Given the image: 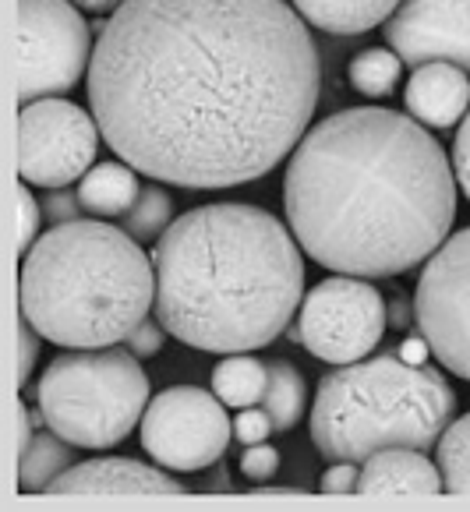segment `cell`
Here are the masks:
<instances>
[{
  "mask_svg": "<svg viewBox=\"0 0 470 512\" xmlns=\"http://www.w3.org/2000/svg\"><path fill=\"white\" fill-rule=\"evenodd\" d=\"M99 124L61 96L18 110V174L36 188H68L85 177L99 149Z\"/></svg>",
  "mask_w": 470,
  "mask_h": 512,
  "instance_id": "30bf717a",
  "label": "cell"
},
{
  "mask_svg": "<svg viewBox=\"0 0 470 512\" xmlns=\"http://www.w3.org/2000/svg\"><path fill=\"white\" fill-rule=\"evenodd\" d=\"M273 417L266 414V407H244L241 417L234 421V438L244 445H258L273 435Z\"/></svg>",
  "mask_w": 470,
  "mask_h": 512,
  "instance_id": "d4e9b609",
  "label": "cell"
},
{
  "mask_svg": "<svg viewBox=\"0 0 470 512\" xmlns=\"http://www.w3.org/2000/svg\"><path fill=\"white\" fill-rule=\"evenodd\" d=\"M400 68H403V61L396 57V50H386V46H368V50H361L354 61H350L347 75H350V85H354L361 96L382 99L396 89V82H400Z\"/></svg>",
  "mask_w": 470,
  "mask_h": 512,
  "instance_id": "44dd1931",
  "label": "cell"
},
{
  "mask_svg": "<svg viewBox=\"0 0 470 512\" xmlns=\"http://www.w3.org/2000/svg\"><path fill=\"white\" fill-rule=\"evenodd\" d=\"M403 103L414 121H421L425 128H453L463 113L470 110V82L467 71L456 64H421L414 68Z\"/></svg>",
  "mask_w": 470,
  "mask_h": 512,
  "instance_id": "5bb4252c",
  "label": "cell"
},
{
  "mask_svg": "<svg viewBox=\"0 0 470 512\" xmlns=\"http://www.w3.org/2000/svg\"><path fill=\"white\" fill-rule=\"evenodd\" d=\"M54 495H184L181 481L135 460H92L50 484Z\"/></svg>",
  "mask_w": 470,
  "mask_h": 512,
  "instance_id": "4fadbf2b",
  "label": "cell"
},
{
  "mask_svg": "<svg viewBox=\"0 0 470 512\" xmlns=\"http://www.w3.org/2000/svg\"><path fill=\"white\" fill-rule=\"evenodd\" d=\"M227 403L198 385L160 392L142 414V449L167 470H205L220 463L234 435Z\"/></svg>",
  "mask_w": 470,
  "mask_h": 512,
  "instance_id": "9c48e42d",
  "label": "cell"
},
{
  "mask_svg": "<svg viewBox=\"0 0 470 512\" xmlns=\"http://www.w3.org/2000/svg\"><path fill=\"white\" fill-rule=\"evenodd\" d=\"M39 357V329L29 318H18V385L29 382V371Z\"/></svg>",
  "mask_w": 470,
  "mask_h": 512,
  "instance_id": "83f0119b",
  "label": "cell"
},
{
  "mask_svg": "<svg viewBox=\"0 0 470 512\" xmlns=\"http://www.w3.org/2000/svg\"><path fill=\"white\" fill-rule=\"evenodd\" d=\"M156 318L205 354L269 347L304 294L297 237L255 205H202L167 226L152 251Z\"/></svg>",
  "mask_w": 470,
  "mask_h": 512,
  "instance_id": "3957f363",
  "label": "cell"
},
{
  "mask_svg": "<svg viewBox=\"0 0 470 512\" xmlns=\"http://www.w3.org/2000/svg\"><path fill=\"white\" fill-rule=\"evenodd\" d=\"M269 385L262 396V407L273 417L276 431H290L294 424H301L304 407H308V385H304L301 371L290 361H269Z\"/></svg>",
  "mask_w": 470,
  "mask_h": 512,
  "instance_id": "d6986e66",
  "label": "cell"
},
{
  "mask_svg": "<svg viewBox=\"0 0 470 512\" xmlns=\"http://www.w3.org/2000/svg\"><path fill=\"white\" fill-rule=\"evenodd\" d=\"M170 216H174V198L163 188H142L128 212H124V230L135 237L138 244L160 241L167 234Z\"/></svg>",
  "mask_w": 470,
  "mask_h": 512,
  "instance_id": "603a6c76",
  "label": "cell"
},
{
  "mask_svg": "<svg viewBox=\"0 0 470 512\" xmlns=\"http://www.w3.org/2000/svg\"><path fill=\"white\" fill-rule=\"evenodd\" d=\"M142 195L135 177V166L128 163H99L78 184V198L96 216H124Z\"/></svg>",
  "mask_w": 470,
  "mask_h": 512,
  "instance_id": "e0dca14e",
  "label": "cell"
},
{
  "mask_svg": "<svg viewBox=\"0 0 470 512\" xmlns=\"http://www.w3.org/2000/svg\"><path fill=\"white\" fill-rule=\"evenodd\" d=\"M280 470V452L273 445H248V452L241 456V474L248 481H269Z\"/></svg>",
  "mask_w": 470,
  "mask_h": 512,
  "instance_id": "484cf974",
  "label": "cell"
},
{
  "mask_svg": "<svg viewBox=\"0 0 470 512\" xmlns=\"http://www.w3.org/2000/svg\"><path fill=\"white\" fill-rule=\"evenodd\" d=\"M456 392L400 354L340 364L311 407V442L326 460L364 463L382 449H428L453 424Z\"/></svg>",
  "mask_w": 470,
  "mask_h": 512,
  "instance_id": "5b68a950",
  "label": "cell"
},
{
  "mask_svg": "<svg viewBox=\"0 0 470 512\" xmlns=\"http://www.w3.org/2000/svg\"><path fill=\"white\" fill-rule=\"evenodd\" d=\"M258 495H297L294 488H258Z\"/></svg>",
  "mask_w": 470,
  "mask_h": 512,
  "instance_id": "d590c367",
  "label": "cell"
},
{
  "mask_svg": "<svg viewBox=\"0 0 470 512\" xmlns=\"http://www.w3.org/2000/svg\"><path fill=\"white\" fill-rule=\"evenodd\" d=\"M39 216H43V209L32 198L29 184H22L18 188V255H29L32 241L39 234Z\"/></svg>",
  "mask_w": 470,
  "mask_h": 512,
  "instance_id": "cb8c5ba5",
  "label": "cell"
},
{
  "mask_svg": "<svg viewBox=\"0 0 470 512\" xmlns=\"http://www.w3.org/2000/svg\"><path fill=\"white\" fill-rule=\"evenodd\" d=\"M32 421H36V417H29V407L18 403V456L29 452V445H32Z\"/></svg>",
  "mask_w": 470,
  "mask_h": 512,
  "instance_id": "d6a6232c",
  "label": "cell"
},
{
  "mask_svg": "<svg viewBox=\"0 0 470 512\" xmlns=\"http://www.w3.org/2000/svg\"><path fill=\"white\" fill-rule=\"evenodd\" d=\"M357 481H361V470H357L350 460H340L336 467L326 470L322 491H326V495H347V491H357Z\"/></svg>",
  "mask_w": 470,
  "mask_h": 512,
  "instance_id": "4dcf8cb0",
  "label": "cell"
},
{
  "mask_svg": "<svg viewBox=\"0 0 470 512\" xmlns=\"http://www.w3.org/2000/svg\"><path fill=\"white\" fill-rule=\"evenodd\" d=\"M283 198L304 255L364 279L432 258L456 219L446 149L421 121L379 106L315 124L290 156Z\"/></svg>",
  "mask_w": 470,
  "mask_h": 512,
  "instance_id": "7a4b0ae2",
  "label": "cell"
},
{
  "mask_svg": "<svg viewBox=\"0 0 470 512\" xmlns=\"http://www.w3.org/2000/svg\"><path fill=\"white\" fill-rule=\"evenodd\" d=\"M18 463H22V467H18L22 491H50V484L71 470V442H64L57 431L36 435L29 452L18 456Z\"/></svg>",
  "mask_w": 470,
  "mask_h": 512,
  "instance_id": "ffe728a7",
  "label": "cell"
},
{
  "mask_svg": "<svg viewBox=\"0 0 470 512\" xmlns=\"http://www.w3.org/2000/svg\"><path fill=\"white\" fill-rule=\"evenodd\" d=\"M128 350L135 357H156L163 350V322L156 318H142V322L131 329V336H128Z\"/></svg>",
  "mask_w": 470,
  "mask_h": 512,
  "instance_id": "4316f807",
  "label": "cell"
},
{
  "mask_svg": "<svg viewBox=\"0 0 470 512\" xmlns=\"http://www.w3.org/2000/svg\"><path fill=\"white\" fill-rule=\"evenodd\" d=\"M75 8H85V11H117L124 0H71Z\"/></svg>",
  "mask_w": 470,
  "mask_h": 512,
  "instance_id": "e575fe53",
  "label": "cell"
},
{
  "mask_svg": "<svg viewBox=\"0 0 470 512\" xmlns=\"http://www.w3.org/2000/svg\"><path fill=\"white\" fill-rule=\"evenodd\" d=\"M439 470L449 495H470V414H463L442 431Z\"/></svg>",
  "mask_w": 470,
  "mask_h": 512,
  "instance_id": "7402d4cb",
  "label": "cell"
},
{
  "mask_svg": "<svg viewBox=\"0 0 470 512\" xmlns=\"http://www.w3.org/2000/svg\"><path fill=\"white\" fill-rule=\"evenodd\" d=\"M78 209H85L82 198L71 195V191H64V188H54L50 195H46V202H43L46 219H50L54 226H57V223H71V219H78Z\"/></svg>",
  "mask_w": 470,
  "mask_h": 512,
  "instance_id": "f546056e",
  "label": "cell"
},
{
  "mask_svg": "<svg viewBox=\"0 0 470 512\" xmlns=\"http://www.w3.org/2000/svg\"><path fill=\"white\" fill-rule=\"evenodd\" d=\"M400 0H294V11L315 29L333 36H361V32L386 25Z\"/></svg>",
  "mask_w": 470,
  "mask_h": 512,
  "instance_id": "2e32d148",
  "label": "cell"
},
{
  "mask_svg": "<svg viewBox=\"0 0 470 512\" xmlns=\"http://www.w3.org/2000/svg\"><path fill=\"white\" fill-rule=\"evenodd\" d=\"M319 50L283 0H124L99 25L89 103L103 142L177 188H234L297 149Z\"/></svg>",
  "mask_w": 470,
  "mask_h": 512,
  "instance_id": "6da1fadb",
  "label": "cell"
},
{
  "mask_svg": "<svg viewBox=\"0 0 470 512\" xmlns=\"http://www.w3.org/2000/svg\"><path fill=\"white\" fill-rule=\"evenodd\" d=\"M453 174H456V184L463 188V195L470 198V113H463L460 131H456V142H453Z\"/></svg>",
  "mask_w": 470,
  "mask_h": 512,
  "instance_id": "f1b7e54d",
  "label": "cell"
},
{
  "mask_svg": "<svg viewBox=\"0 0 470 512\" xmlns=\"http://www.w3.org/2000/svg\"><path fill=\"white\" fill-rule=\"evenodd\" d=\"M361 495H439L446 491L442 470L421 449H382L361 463Z\"/></svg>",
  "mask_w": 470,
  "mask_h": 512,
  "instance_id": "9a60e30c",
  "label": "cell"
},
{
  "mask_svg": "<svg viewBox=\"0 0 470 512\" xmlns=\"http://www.w3.org/2000/svg\"><path fill=\"white\" fill-rule=\"evenodd\" d=\"M18 301L57 347H117L156 304V265L124 226L71 219L29 248Z\"/></svg>",
  "mask_w": 470,
  "mask_h": 512,
  "instance_id": "277c9868",
  "label": "cell"
},
{
  "mask_svg": "<svg viewBox=\"0 0 470 512\" xmlns=\"http://www.w3.org/2000/svg\"><path fill=\"white\" fill-rule=\"evenodd\" d=\"M92 36L71 0H18V99L64 96L92 64Z\"/></svg>",
  "mask_w": 470,
  "mask_h": 512,
  "instance_id": "52a82bcc",
  "label": "cell"
},
{
  "mask_svg": "<svg viewBox=\"0 0 470 512\" xmlns=\"http://www.w3.org/2000/svg\"><path fill=\"white\" fill-rule=\"evenodd\" d=\"M266 385H269V368L262 361H255V357H244V354L227 357V361H220L213 371V392L227 407H237V410L262 403Z\"/></svg>",
  "mask_w": 470,
  "mask_h": 512,
  "instance_id": "ac0fdd59",
  "label": "cell"
},
{
  "mask_svg": "<svg viewBox=\"0 0 470 512\" xmlns=\"http://www.w3.org/2000/svg\"><path fill=\"white\" fill-rule=\"evenodd\" d=\"M407 301H403V297H396V301L393 304H389V322H393L396 325V329H403V325H407L410 322V315H407Z\"/></svg>",
  "mask_w": 470,
  "mask_h": 512,
  "instance_id": "836d02e7",
  "label": "cell"
},
{
  "mask_svg": "<svg viewBox=\"0 0 470 512\" xmlns=\"http://www.w3.org/2000/svg\"><path fill=\"white\" fill-rule=\"evenodd\" d=\"M389 311L382 294L357 276H333L311 290L297 311V343L326 364H354L379 347Z\"/></svg>",
  "mask_w": 470,
  "mask_h": 512,
  "instance_id": "ba28073f",
  "label": "cell"
},
{
  "mask_svg": "<svg viewBox=\"0 0 470 512\" xmlns=\"http://www.w3.org/2000/svg\"><path fill=\"white\" fill-rule=\"evenodd\" d=\"M414 318L442 368L470 382V226L428 258L414 294Z\"/></svg>",
  "mask_w": 470,
  "mask_h": 512,
  "instance_id": "8fae6325",
  "label": "cell"
},
{
  "mask_svg": "<svg viewBox=\"0 0 470 512\" xmlns=\"http://www.w3.org/2000/svg\"><path fill=\"white\" fill-rule=\"evenodd\" d=\"M403 64H456L470 75V0H400L382 25Z\"/></svg>",
  "mask_w": 470,
  "mask_h": 512,
  "instance_id": "7c38bea8",
  "label": "cell"
},
{
  "mask_svg": "<svg viewBox=\"0 0 470 512\" xmlns=\"http://www.w3.org/2000/svg\"><path fill=\"white\" fill-rule=\"evenodd\" d=\"M149 407V378L135 354L117 347L54 357L39 378V414L46 428L78 449L124 442Z\"/></svg>",
  "mask_w": 470,
  "mask_h": 512,
  "instance_id": "8992f818",
  "label": "cell"
},
{
  "mask_svg": "<svg viewBox=\"0 0 470 512\" xmlns=\"http://www.w3.org/2000/svg\"><path fill=\"white\" fill-rule=\"evenodd\" d=\"M396 354H400L407 364H428V354H432V347H428L425 336H410V339H403Z\"/></svg>",
  "mask_w": 470,
  "mask_h": 512,
  "instance_id": "1f68e13d",
  "label": "cell"
}]
</instances>
